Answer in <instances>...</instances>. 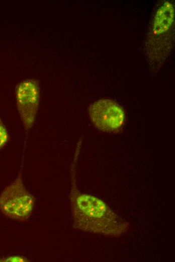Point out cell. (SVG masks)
<instances>
[{"label": "cell", "mask_w": 175, "mask_h": 262, "mask_svg": "<svg viewBox=\"0 0 175 262\" xmlns=\"http://www.w3.org/2000/svg\"><path fill=\"white\" fill-rule=\"evenodd\" d=\"M81 144L78 143L70 169L69 194L71 215L75 228L81 231L118 236L126 232L129 224L116 214L102 200L81 192L76 182V164Z\"/></svg>", "instance_id": "cell-1"}, {"label": "cell", "mask_w": 175, "mask_h": 262, "mask_svg": "<svg viewBox=\"0 0 175 262\" xmlns=\"http://www.w3.org/2000/svg\"><path fill=\"white\" fill-rule=\"evenodd\" d=\"M38 82L32 79L23 80L16 86L15 97L18 113L26 136L33 126L40 102Z\"/></svg>", "instance_id": "cell-3"}, {"label": "cell", "mask_w": 175, "mask_h": 262, "mask_svg": "<svg viewBox=\"0 0 175 262\" xmlns=\"http://www.w3.org/2000/svg\"><path fill=\"white\" fill-rule=\"evenodd\" d=\"M9 140V135L7 129L0 118V149L7 144Z\"/></svg>", "instance_id": "cell-5"}, {"label": "cell", "mask_w": 175, "mask_h": 262, "mask_svg": "<svg viewBox=\"0 0 175 262\" xmlns=\"http://www.w3.org/2000/svg\"><path fill=\"white\" fill-rule=\"evenodd\" d=\"M28 259L20 255L0 257V261H28Z\"/></svg>", "instance_id": "cell-6"}, {"label": "cell", "mask_w": 175, "mask_h": 262, "mask_svg": "<svg viewBox=\"0 0 175 262\" xmlns=\"http://www.w3.org/2000/svg\"><path fill=\"white\" fill-rule=\"evenodd\" d=\"M92 122L99 130L107 133H118L124 124L125 115L122 107L115 101L102 99L89 107Z\"/></svg>", "instance_id": "cell-4"}, {"label": "cell", "mask_w": 175, "mask_h": 262, "mask_svg": "<svg viewBox=\"0 0 175 262\" xmlns=\"http://www.w3.org/2000/svg\"><path fill=\"white\" fill-rule=\"evenodd\" d=\"M23 162L16 179L0 194V211L5 216L20 221L30 217L35 203L34 196L26 189L22 178Z\"/></svg>", "instance_id": "cell-2"}]
</instances>
